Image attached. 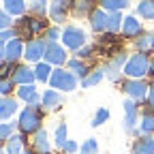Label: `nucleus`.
I'll use <instances>...</instances> for the list:
<instances>
[{"label":"nucleus","mask_w":154,"mask_h":154,"mask_svg":"<svg viewBox=\"0 0 154 154\" xmlns=\"http://www.w3.org/2000/svg\"><path fill=\"white\" fill-rule=\"evenodd\" d=\"M148 71H150V60H148V56L141 54V51L131 56L126 60V64H124V73L128 77H135V79H139V77L146 75Z\"/></svg>","instance_id":"f257e3e1"},{"label":"nucleus","mask_w":154,"mask_h":154,"mask_svg":"<svg viewBox=\"0 0 154 154\" xmlns=\"http://www.w3.org/2000/svg\"><path fill=\"white\" fill-rule=\"evenodd\" d=\"M51 88L56 90H62V92H71L77 88V79H75V73L71 71H62V69H58L51 73V79H49Z\"/></svg>","instance_id":"f03ea898"},{"label":"nucleus","mask_w":154,"mask_h":154,"mask_svg":"<svg viewBox=\"0 0 154 154\" xmlns=\"http://www.w3.org/2000/svg\"><path fill=\"white\" fill-rule=\"evenodd\" d=\"M38 126H41V113L34 107H26L19 113V128H22V133H36Z\"/></svg>","instance_id":"7ed1b4c3"},{"label":"nucleus","mask_w":154,"mask_h":154,"mask_svg":"<svg viewBox=\"0 0 154 154\" xmlns=\"http://www.w3.org/2000/svg\"><path fill=\"white\" fill-rule=\"evenodd\" d=\"M62 43L71 49H82V45L86 43V34L77 26H66L62 30Z\"/></svg>","instance_id":"20e7f679"},{"label":"nucleus","mask_w":154,"mask_h":154,"mask_svg":"<svg viewBox=\"0 0 154 154\" xmlns=\"http://www.w3.org/2000/svg\"><path fill=\"white\" fill-rule=\"evenodd\" d=\"M24 49H26V45H22L19 38L9 41L7 45H2V62H15L17 58L24 54Z\"/></svg>","instance_id":"39448f33"},{"label":"nucleus","mask_w":154,"mask_h":154,"mask_svg":"<svg viewBox=\"0 0 154 154\" xmlns=\"http://www.w3.org/2000/svg\"><path fill=\"white\" fill-rule=\"evenodd\" d=\"M45 47H47V43L43 41V38H34V41L26 43V49H24L26 60H30V62L41 60V56H45Z\"/></svg>","instance_id":"423d86ee"},{"label":"nucleus","mask_w":154,"mask_h":154,"mask_svg":"<svg viewBox=\"0 0 154 154\" xmlns=\"http://www.w3.org/2000/svg\"><path fill=\"white\" fill-rule=\"evenodd\" d=\"M45 28V19H38V17H24L19 19V32L24 36H30V34H36Z\"/></svg>","instance_id":"0eeeda50"},{"label":"nucleus","mask_w":154,"mask_h":154,"mask_svg":"<svg viewBox=\"0 0 154 154\" xmlns=\"http://www.w3.org/2000/svg\"><path fill=\"white\" fill-rule=\"evenodd\" d=\"M66 60V51L58 45L56 41H49L47 47H45V62L49 64H62Z\"/></svg>","instance_id":"6e6552de"},{"label":"nucleus","mask_w":154,"mask_h":154,"mask_svg":"<svg viewBox=\"0 0 154 154\" xmlns=\"http://www.w3.org/2000/svg\"><path fill=\"white\" fill-rule=\"evenodd\" d=\"M34 79H36V75H34V71L28 69V66H17V69L13 71V82L19 84V86H28V84H32Z\"/></svg>","instance_id":"1a4fd4ad"},{"label":"nucleus","mask_w":154,"mask_h":154,"mask_svg":"<svg viewBox=\"0 0 154 154\" xmlns=\"http://www.w3.org/2000/svg\"><path fill=\"white\" fill-rule=\"evenodd\" d=\"M146 84L139 82V79H133V82H126L124 84V92L131 96V99H143L146 96Z\"/></svg>","instance_id":"9d476101"},{"label":"nucleus","mask_w":154,"mask_h":154,"mask_svg":"<svg viewBox=\"0 0 154 154\" xmlns=\"http://www.w3.org/2000/svg\"><path fill=\"white\" fill-rule=\"evenodd\" d=\"M24 135H13L5 141V154H24Z\"/></svg>","instance_id":"9b49d317"},{"label":"nucleus","mask_w":154,"mask_h":154,"mask_svg":"<svg viewBox=\"0 0 154 154\" xmlns=\"http://www.w3.org/2000/svg\"><path fill=\"white\" fill-rule=\"evenodd\" d=\"M137 122V105L133 101H124V128L131 131Z\"/></svg>","instance_id":"f8f14e48"},{"label":"nucleus","mask_w":154,"mask_h":154,"mask_svg":"<svg viewBox=\"0 0 154 154\" xmlns=\"http://www.w3.org/2000/svg\"><path fill=\"white\" fill-rule=\"evenodd\" d=\"M107 15L101 11V9H96V11H90V24H92V30L94 32H101L107 28Z\"/></svg>","instance_id":"ddd939ff"},{"label":"nucleus","mask_w":154,"mask_h":154,"mask_svg":"<svg viewBox=\"0 0 154 154\" xmlns=\"http://www.w3.org/2000/svg\"><path fill=\"white\" fill-rule=\"evenodd\" d=\"M43 101V109H56L62 103V96L58 94V90H45V94L41 96Z\"/></svg>","instance_id":"4468645a"},{"label":"nucleus","mask_w":154,"mask_h":154,"mask_svg":"<svg viewBox=\"0 0 154 154\" xmlns=\"http://www.w3.org/2000/svg\"><path fill=\"white\" fill-rule=\"evenodd\" d=\"M17 94H19V99L26 101L28 105H36V103H38V94H36V88H34L32 84L22 86V88L17 90Z\"/></svg>","instance_id":"2eb2a0df"},{"label":"nucleus","mask_w":154,"mask_h":154,"mask_svg":"<svg viewBox=\"0 0 154 154\" xmlns=\"http://www.w3.org/2000/svg\"><path fill=\"white\" fill-rule=\"evenodd\" d=\"M133 154H154V139L141 137L133 143Z\"/></svg>","instance_id":"dca6fc26"},{"label":"nucleus","mask_w":154,"mask_h":154,"mask_svg":"<svg viewBox=\"0 0 154 154\" xmlns=\"http://www.w3.org/2000/svg\"><path fill=\"white\" fill-rule=\"evenodd\" d=\"M122 30H124L126 36H137V34H141V24H139L133 15H128V17H124Z\"/></svg>","instance_id":"f3484780"},{"label":"nucleus","mask_w":154,"mask_h":154,"mask_svg":"<svg viewBox=\"0 0 154 154\" xmlns=\"http://www.w3.org/2000/svg\"><path fill=\"white\" fill-rule=\"evenodd\" d=\"M34 150L38 154H49V139L45 131H36L34 135Z\"/></svg>","instance_id":"a211bd4d"},{"label":"nucleus","mask_w":154,"mask_h":154,"mask_svg":"<svg viewBox=\"0 0 154 154\" xmlns=\"http://www.w3.org/2000/svg\"><path fill=\"white\" fill-rule=\"evenodd\" d=\"M17 111V103L9 96H2V103H0V116H2V120H9L11 116Z\"/></svg>","instance_id":"6ab92c4d"},{"label":"nucleus","mask_w":154,"mask_h":154,"mask_svg":"<svg viewBox=\"0 0 154 154\" xmlns=\"http://www.w3.org/2000/svg\"><path fill=\"white\" fill-rule=\"evenodd\" d=\"M2 7L9 15H22L26 5H24V0H2Z\"/></svg>","instance_id":"aec40b11"},{"label":"nucleus","mask_w":154,"mask_h":154,"mask_svg":"<svg viewBox=\"0 0 154 154\" xmlns=\"http://www.w3.org/2000/svg\"><path fill=\"white\" fill-rule=\"evenodd\" d=\"M135 45H137V49H139L141 54L152 51V49H154V34H143V36H139L137 41H135Z\"/></svg>","instance_id":"412c9836"},{"label":"nucleus","mask_w":154,"mask_h":154,"mask_svg":"<svg viewBox=\"0 0 154 154\" xmlns=\"http://www.w3.org/2000/svg\"><path fill=\"white\" fill-rule=\"evenodd\" d=\"M137 11H139L141 17L154 19V0H141V2L137 5Z\"/></svg>","instance_id":"4be33fe9"},{"label":"nucleus","mask_w":154,"mask_h":154,"mask_svg":"<svg viewBox=\"0 0 154 154\" xmlns=\"http://www.w3.org/2000/svg\"><path fill=\"white\" fill-rule=\"evenodd\" d=\"M51 69H49V62H38L36 64V69H34V75H36V79L38 82H47V79H51Z\"/></svg>","instance_id":"5701e85b"},{"label":"nucleus","mask_w":154,"mask_h":154,"mask_svg":"<svg viewBox=\"0 0 154 154\" xmlns=\"http://www.w3.org/2000/svg\"><path fill=\"white\" fill-rule=\"evenodd\" d=\"M103 71H92L90 75H86L84 79H82V88H92V86H96L101 79H103Z\"/></svg>","instance_id":"b1692460"},{"label":"nucleus","mask_w":154,"mask_h":154,"mask_svg":"<svg viewBox=\"0 0 154 154\" xmlns=\"http://www.w3.org/2000/svg\"><path fill=\"white\" fill-rule=\"evenodd\" d=\"M122 15H120V11H113L111 15H109V19H107V30H111V32H118L120 30V24H122Z\"/></svg>","instance_id":"393cba45"},{"label":"nucleus","mask_w":154,"mask_h":154,"mask_svg":"<svg viewBox=\"0 0 154 154\" xmlns=\"http://www.w3.org/2000/svg\"><path fill=\"white\" fill-rule=\"evenodd\" d=\"M49 17L54 19V22H62V19H64V5L54 2V5L49 7Z\"/></svg>","instance_id":"a878e982"},{"label":"nucleus","mask_w":154,"mask_h":154,"mask_svg":"<svg viewBox=\"0 0 154 154\" xmlns=\"http://www.w3.org/2000/svg\"><path fill=\"white\" fill-rule=\"evenodd\" d=\"M128 2H126V0H101V7L103 9H109L111 13L113 11H120V9H124Z\"/></svg>","instance_id":"bb28decb"},{"label":"nucleus","mask_w":154,"mask_h":154,"mask_svg":"<svg viewBox=\"0 0 154 154\" xmlns=\"http://www.w3.org/2000/svg\"><path fill=\"white\" fill-rule=\"evenodd\" d=\"M79 154H99V143H96V139H86L79 148Z\"/></svg>","instance_id":"cd10ccee"},{"label":"nucleus","mask_w":154,"mask_h":154,"mask_svg":"<svg viewBox=\"0 0 154 154\" xmlns=\"http://www.w3.org/2000/svg\"><path fill=\"white\" fill-rule=\"evenodd\" d=\"M141 131L143 133H154V113L146 111L143 118H141Z\"/></svg>","instance_id":"c85d7f7f"},{"label":"nucleus","mask_w":154,"mask_h":154,"mask_svg":"<svg viewBox=\"0 0 154 154\" xmlns=\"http://www.w3.org/2000/svg\"><path fill=\"white\" fill-rule=\"evenodd\" d=\"M66 141H69V139H66V124L62 122V124H58V126H56V143L62 148Z\"/></svg>","instance_id":"c756f323"},{"label":"nucleus","mask_w":154,"mask_h":154,"mask_svg":"<svg viewBox=\"0 0 154 154\" xmlns=\"http://www.w3.org/2000/svg\"><path fill=\"white\" fill-rule=\"evenodd\" d=\"M69 69H71L75 75H79V77H86V73H88V71H86V64H84L82 60H77V58L69 62Z\"/></svg>","instance_id":"7c9ffc66"},{"label":"nucleus","mask_w":154,"mask_h":154,"mask_svg":"<svg viewBox=\"0 0 154 154\" xmlns=\"http://www.w3.org/2000/svg\"><path fill=\"white\" fill-rule=\"evenodd\" d=\"M107 118H109V111H107L105 107H101L99 111L94 113V118H92V126H101V124H103Z\"/></svg>","instance_id":"2f4dec72"},{"label":"nucleus","mask_w":154,"mask_h":154,"mask_svg":"<svg viewBox=\"0 0 154 154\" xmlns=\"http://www.w3.org/2000/svg\"><path fill=\"white\" fill-rule=\"evenodd\" d=\"M13 128H15V124L2 122V126H0V137H2V141H7L9 137H13Z\"/></svg>","instance_id":"473e14b6"},{"label":"nucleus","mask_w":154,"mask_h":154,"mask_svg":"<svg viewBox=\"0 0 154 154\" xmlns=\"http://www.w3.org/2000/svg\"><path fill=\"white\" fill-rule=\"evenodd\" d=\"M90 7H92V0H75V11L79 13V15L86 13Z\"/></svg>","instance_id":"72a5a7b5"},{"label":"nucleus","mask_w":154,"mask_h":154,"mask_svg":"<svg viewBox=\"0 0 154 154\" xmlns=\"http://www.w3.org/2000/svg\"><path fill=\"white\" fill-rule=\"evenodd\" d=\"M15 32H17V30H13V28H11V30H9V28H5V30H2V36H0V41H2V45H7L9 41H13L11 36H15Z\"/></svg>","instance_id":"f704fd0d"},{"label":"nucleus","mask_w":154,"mask_h":154,"mask_svg":"<svg viewBox=\"0 0 154 154\" xmlns=\"http://www.w3.org/2000/svg\"><path fill=\"white\" fill-rule=\"evenodd\" d=\"M45 9H47L45 0H34V2H32V11L34 13H45Z\"/></svg>","instance_id":"c9c22d12"},{"label":"nucleus","mask_w":154,"mask_h":154,"mask_svg":"<svg viewBox=\"0 0 154 154\" xmlns=\"http://www.w3.org/2000/svg\"><path fill=\"white\" fill-rule=\"evenodd\" d=\"M105 71H107V77H109V79H113V82H118V79H120V73H118V69H116V66L109 64Z\"/></svg>","instance_id":"e433bc0d"},{"label":"nucleus","mask_w":154,"mask_h":154,"mask_svg":"<svg viewBox=\"0 0 154 154\" xmlns=\"http://www.w3.org/2000/svg\"><path fill=\"white\" fill-rule=\"evenodd\" d=\"M0 22H2V30L9 28V24H11V15H9L7 11H2V15H0Z\"/></svg>","instance_id":"4c0bfd02"},{"label":"nucleus","mask_w":154,"mask_h":154,"mask_svg":"<svg viewBox=\"0 0 154 154\" xmlns=\"http://www.w3.org/2000/svg\"><path fill=\"white\" fill-rule=\"evenodd\" d=\"M62 150H64L66 154H73V152L77 150V143H75V141H66V143L62 146Z\"/></svg>","instance_id":"58836bf2"},{"label":"nucleus","mask_w":154,"mask_h":154,"mask_svg":"<svg viewBox=\"0 0 154 154\" xmlns=\"http://www.w3.org/2000/svg\"><path fill=\"white\" fill-rule=\"evenodd\" d=\"M58 36H62L58 28H49V30H47V38H49V41H56Z\"/></svg>","instance_id":"ea45409f"},{"label":"nucleus","mask_w":154,"mask_h":154,"mask_svg":"<svg viewBox=\"0 0 154 154\" xmlns=\"http://www.w3.org/2000/svg\"><path fill=\"white\" fill-rule=\"evenodd\" d=\"M13 84H15L13 79H11V82H9V79H2V88H0V90H2V94H5V96L9 94V90H11V86H13Z\"/></svg>","instance_id":"a19ab883"},{"label":"nucleus","mask_w":154,"mask_h":154,"mask_svg":"<svg viewBox=\"0 0 154 154\" xmlns=\"http://www.w3.org/2000/svg\"><path fill=\"white\" fill-rule=\"evenodd\" d=\"M148 103L152 105V109H154V86L150 88V92H148Z\"/></svg>","instance_id":"79ce46f5"},{"label":"nucleus","mask_w":154,"mask_h":154,"mask_svg":"<svg viewBox=\"0 0 154 154\" xmlns=\"http://www.w3.org/2000/svg\"><path fill=\"white\" fill-rule=\"evenodd\" d=\"M150 75H154V60H150V71H148Z\"/></svg>","instance_id":"37998d69"},{"label":"nucleus","mask_w":154,"mask_h":154,"mask_svg":"<svg viewBox=\"0 0 154 154\" xmlns=\"http://www.w3.org/2000/svg\"><path fill=\"white\" fill-rule=\"evenodd\" d=\"M54 2H60V5H64V2H69V0H54Z\"/></svg>","instance_id":"c03bdc74"},{"label":"nucleus","mask_w":154,"mask_h":154,"mask_svg":"<svg viewBox=\"0 0 154 154\" xmlns=\"http://www.w3.org/2000/svg\"><path fill=\"white\" fill-rule=\"evenodd\" d=\"M24 154H34V152H24Z\"/></svg>","instance_id":"a18cd8bd"}]
</instances>
